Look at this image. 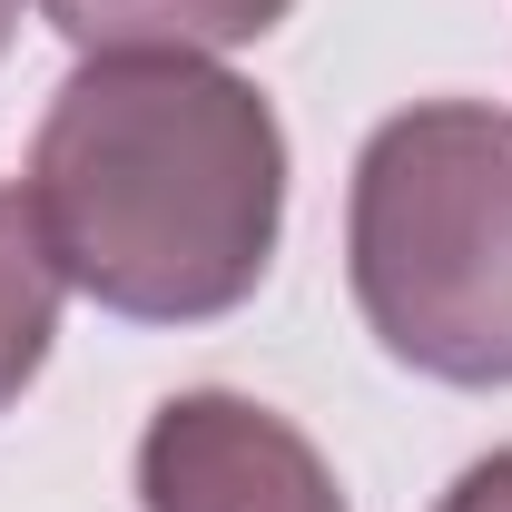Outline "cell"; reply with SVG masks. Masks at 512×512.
<instances>
[{"label":"cell","instance_id":"cell-1","mask_svg":"<svg viewBox=\"0 0 512 512\" xmlns=\"http://www.w3.org/2000/svg\"><path fill=\"white\" fill-rule=\"evenodd\" d=\"M50 266L128 325L237 316L286 237V128L266 89L188 50L79 60L30 138Z\"/></svg>","mask_w":512,"mask_h":512},{"label":"cell","instance_id":"cell-2","mask_svg":"<svg viewBox=\"0 0 512 512\" xmlns=\"http://www.w3.org/2000/svg\"><path fill=\"white\" fill-rule=\"evenodd\" d=\"M345 276L394 365L463 394L512 384V109H394L355 148Z\"/></svg>","mask_w":512,"mask_h":512},{"label":"cell","instance_id":"cell-3","mask_svg":"<svg viewBox=\"0 0 512 512\" xmlns=\"http://www.w3.org/2000/svg\"><path fill=\"white\" fill-rule=\"evenodd\" d=\"M138 512H345V483L276 404L188 384L138 434Z\"/></svg>","mask_w":512,"mask_h":512},{"label":"cell","instance_id":"cell-4","mask_svg":"<svg viewBox=\"0 0 512 512\" xmlns=\"http://www.w3.org/2000/svg\"><path fill=\"white\" fill-rule=\"evenodd\" d=\"M296 0H40V20L60 30L79 60H138V50H247L286 20Z\"/></svg>","mask_w":512,"mask_h":512},{"label":"cell","instance_id":"cell-5","mask_svg":"<svg viewBox=\"0 0 512 512\" xmlns=\"http://www.w3.org/2000/svg\"><path fill=\"white\" fill-rule=\"evenodd\" d=\"M60 266H50V237L30 217V197L0 188V414L40 384L50 345H60Z\"/></svg>","mask_w":512,"mask_h":512},{"label":"cell","instance_id":"cell-6","mask_svg":"<svg viewBox=\"0 0 512 512\" xmlns=\"http://www.w3.org/2000/svg\"><path fill=\"white\" fill-rule=\"evenodd\" d=\"M434 512H512V444H493L483 463H463Z\"/></svg>","mask_w":512,"mask_h":512},{"label":"cell","instance_id":"cell-7","mask_svg":"<svg viewBox=\"0 0 512 512\" xmlns=\"http://www.w3.org/2000/svg\"><path fill=\"white\" fill-rule=\"evenodd\" d=\"M10 30H20V0H0V50H10Z\"/></svg>","mask_w":512,"mask_h":512}]
</instances>
